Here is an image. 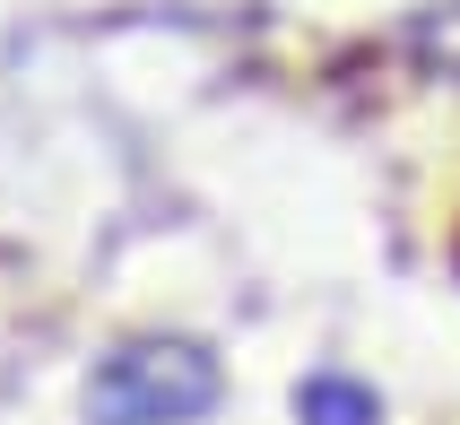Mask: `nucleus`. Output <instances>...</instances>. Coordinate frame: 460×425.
<instances>
[{
    "label": "nucleus",
    "instance_id": "obj_1",
    "mask_svg": "<svg viewBox=\"0 0 460 425\" xmlns=\"http://www.w3.org/2000/svg\"><path fill=\"white\" fill-rule=\"evenodd\" d=\"M208 400H217V365L200 348H122L104 356L96 391H87L96 425H182Z\"/></svg>",
    "mask_w": 460,
    "mask_h": 425
},
{
    "label": "nucleus",
    "instance_id": "obj_2",
    "mask_svg": "<svg viewBox=\"0 0 460 425\" xmlns=\"http://www.w3.org/2000/svg\"><path fill=\"white\" fill-rule=\"evenodd\" d=\"M296 417L305 425H374V391L348 374H313L305 391H296Z\"/></svg>",
    "mask_w": 460,
    "mask_h": 425
}]
</instances>
